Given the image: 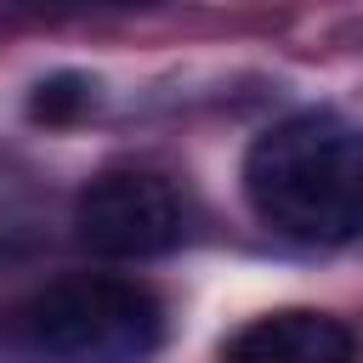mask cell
<instances>
[{
    "label": "cell",
    "instance_id": "5b68a950",
    "mask_svg": "<svg viewBox=\"0 0 363 363\" xmlns=\"http://www.w3.org/2000/svg\"><path fill=\"white\" fill-rule=\"evenodd\" d=\"M68 6H142V0H68Z\"/></svg>",
    "mask_w": 363,
    "mask_h": 363
},
{
    "label": "cell",
    "instance_id": "277c9868",
    "mask_svg": "<svg viewBox=\"0 0 363 363\" xmlns=\"http://www.w3.org/2000/svg\"><path fill=\"white\" fill-rule=\"evenodd\" d=\"M221 363H357V340L340 318L312 312V306H278L244 323Z\"/></svg>",
    "mask_w": 363,
    "mask_h": 363
},
{
    "label": "cell",
    "instance_id": "6da1fadb",
    "mask_svg": "<svg viewBox=\"0 0 363 363\" xmlns=\"http://www.w3.org/2000/svg\"><path fill=\"white\" fill-rule=\"evenodd\" d=\"M250 210L295 244L363 238V125L340 113H289L244 153Z\"/></svg>",
    "mask_w": 363,
    "mask_h": 363
},
{
    "label": "cell",
    "instance_id": "7a4b0ae2",
    "mask_svg": "<svg viewBox=\"0 0 363 363\" xmlns=\"http://www.w3.org/2000/svg\"><path fill=\"white\" fill-rule=\"evenodd\" d=\"M17 335L40 363H147L164 340V306L136 278L74 272L23 306Z\"/></svg>",
    "mask_w": 363,
    "mask_h": 363
},
{
    "label": "cell",
    "instance_id": "3957f363",
    "mask_svg": "<svg viewBox=\"0 0 363 363\" xmlns=\"http://www.w3.org/2000/svg\"><path fill=\"white\" fill-rule=\"evenodd\" d=\"M79 244L108 261H147L182 244L187 210L182 193L153 170H108L96 176L74 204Z\"/></svg>",
    "mask_w": 363,
    "mask_h": 363
}]
</instances>
